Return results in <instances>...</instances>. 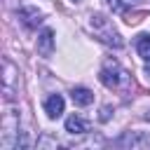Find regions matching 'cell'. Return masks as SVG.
I'll return each instance as SVG.
<instances>
[{"label":"cell","mask_w":150,"mask_h":150,"mask_svg":"<svg viewBox=\"0 0 150 150\" xmlns=\"http://www.w3.org/2000/svg\"><path fill=\"white\" fill-rule=\"evenodd\" d=\"M91 30L98 35V40H103L105 45H112V47H122L124 45V40L120 38V33L110 26V21L105 19V16H101V14H96V16H91Z\"/></svg>","instance_id":"obj_1"},{"label":"cell","mask_w":150,"mask_h":150,"mask_svg":"<svg viewBox=\"0 0 150 150\" xmlns=\"http://www.w3.org/2000/svg\"><path fill=\"white\" fill-rule=\"evenodd\" d=\"M98 80H101L108 89H117V87H122V84L129 80V73H127L117 61H105V66H103L101 73H98Z\"/></svg>","instance_id":"obj_2"},{"label":"cell","mask_w":150,"mask_h":150,"mask_svg":"<svg viewBox=\"0 0 150 150\" xmlns=\"http://www.w3.org/2000/svg\"><path fill=\"white\" fill-rule=\"evenodd\" d=\"M38 54L49 59L54 54V30L52 28H45L40 35H38Z\"/></svg>","instance_id":"obj_3"},{"label":"cell","mask_w":150,"mask_h":150,"mask_svg":"<svg viewBox=\"0 0 150 150\" xmlns=\"http://www.w3.org/2000/svg\"><path fill=\"white\" fill-rule=\"evenodd\" d=\"M45 112H47V117H52V120L61 117V112H63V98H61L59 94L47 96V101H45Z\"/></svg>","instance_id":"obj_4"},{"label":"cell","mask_w":150,"mask_h":150,"mask_svg":"<svg viewBox=\"0 0 150 150\" xmlns=\"http://www.w3.org/2000/svg\"><path fill=\"white\" fill-rule=\"evenodd\" d=\"M70 98H73L75 105H89V103L94 101V94H91L89 89H84V87H75V89L70 91Z\"/></svg>","instance_id":"obj_5"},{"label":"cell","mask_w":150,"mask_h":150,"mask_svg":"<svg viewBox=\"0 0 150 150\" xmlns=\"http://www.w3.org/2000/svg\"><path fill=\"white\" fill-rule=\"evenodd\" d=\"M66 131L68 134H84V131H89V127H87V122L80 115H70L66 120Z\"/></svg>","instance_id":"obj_6"},{"label":"cell","mask_w":150,"mask_h":150,"mask_svg":"<svg viewBox=\"0 0 150 150\" xmlns=\"http://www.w3.org/2000/svg\"><path fill=\"white\" fill-rule=\"evenodd\" d=\"M19 16H21V21H23L26 26H38V23L42 21L40 9H35V7H26V9H21V12H19Z\"/></svg>","instance_id":"obj_7"},{"label":"cell","mask_w":150,"mask_h":150,"mask_svg":"<svg viewBox=\"0 0 150 150\" xmlns=\"http://www.w3.org/2000/svg\"><path fill=\"white\" fill-rule=\"evenodd\" d=\"M120 145H131V148H143V145H150V138H143L138 134H124L120 138Z\"/></svg>","instance_id":"obj_8"},{"label":"cell","mask_w":150,"mask_h":150,"mask_svg":"<svg viewBox=\"0 0 150 150\" xmlns=\"http://www.w3.org/2000/svg\"><path fill=\"white\" fill-rule=\"evenodd\" d=\"M136 49H138L141 59L150 61V35H138V40H136Z\"/></svg>","instance_id":"obj_9"},{"label":"cell","mask_w":150,"mask_h":150,"mask_svg":"<svg viewBox=\"0 0 150 150\" xmlns=\"http://www.w3.org/2000/svg\"><path fill=\"white\" fill-rule=\"evenodd\" d=\"M108 2H110V7L115 12H124L129 5H134V0H108Z\"/></svg>","instance_id":"obj_10"},{"label":"cell","mask_w":150,"mask_h":150,"mask_svg":"<svg viewBox=\"0 0 150 150\" xmlns=\"http://www.w3.org/2000/svg\"><path fill=\"white\" fill-rule=\"evenodd\" d=\"M145 120H148V122H150V110H148V112H145Z\"/></svg>","instance_id":"obj_11"}]
</instances>
